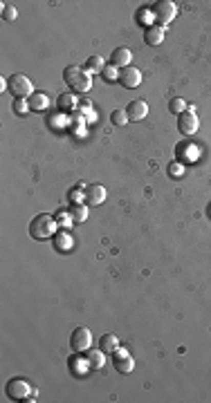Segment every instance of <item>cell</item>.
<instances>
[{
    "mask_svg": "<svg viewBox=\"0 0 211 403\" xmlns=\"http://www.w3.org/2000/svg\"><path fill=\"white\" fill-rule=\"evenodd\" d=\"M178 157L182 162H196L198 159V146L196 144H180L178 146Z\"/></svg>",
    "mask_w": 211,
    "mask_h": 403,
    "instance_id": "9a60e30c",
    "label": "cell"
},
{
    "mask_svg": "<svg viewBox=\"0 0 211 403\" xmlns=\"http://www.w3.org/2000/svg\"><path fill=\"white\" fill-rule=\"evenodd\" d=\"M32 394V385H29L25 378H11L7 383V396L16 401H25L27 396Z\"/></svg>",
    "mask_w": 211,
    "mask_h": 403,
    "instance_id": "8992f818",
    "label": "cell"
},
{
    "mask_svg": "<svg viewBox=\"0 0 211 403\" xmlns=\"http://www.w3.org/2000/svg\"><path fill=\"white\" fill-rule=\"evenodd\" d=\"M70 347L74 352H88L92 347V331L88 327H77L70 336Z\"/></svg>",
    "mask_w": 211,
    "mask_h": 403,
    "instance_id": "5b68a950",
    "label": "cell"
},
{
    "mask_svg": "<svg viewBox=\"0 0 211 403\" xmlns=\"http://www.w3.org/2000/svg\"><path fill=\"white\" fill-rule=\"evenodd\" d=\"M126 115L131 121H142V119H146V115H149V103L142 99H135L126 105Z\"/></svg>",
    "mask_w": 211,
    "mask_h": 403,
    "instance_id": "ba28073f",
    "label": "cell"
},
{
    "mask_svg": "<svg viewBox=\"0 0 211 403\" xmlns=\"http://www.w3.org/2000/svg\"><path fill=\"white\" fill-rule=\"evenodd\" d=\"M209 215H211V206H209Z\"/></svg>",
    "mask_w": 211,
    "mask_h": 403,
    "instance_id": "4dcf8cb0",
    "label": "cell"
},
{
    "mask_svg": "<svg viewBox=\"0 0 211 403\" xmlns=\"http://www.w3.org/2000/svg\"><path fill=\"white\" fill-rule=\"evenodd\" d=\"M144 40H146V45H151V47L162 45L164 43V27H160L157 23L149 25V27H146V32H144Z\"/></svg>",
    "mask_w": 211,
    "mask_h": 403,
    "instance_id": "7c38bea8",
    "label": "cell"
},
{
    "mask_svg": "<svg viewBox=\"0 0 211 403\" xmlns=\"http://www.w3.org/2000/svg\"><path fill=\"white\" fill-rule=\"evenodd\" d=\"M131 61H133V52L128 47H117V50H113V54H110V65H115L117 70L128 68Z\"/></svg>",
    "mask_w": 211,
    "mask_h": 403,
    "instance_id": "9c48e42d",
    "label": "cell"
},
{
    "mask_svg": "<svg viewBox=\"0 0 211 403\" xmlns=\"http://www.w3.org/2000/svg\"><path fill=\"white\" fill-rule=\"evenodd\" d=\"M54 249L56 251H70L72 249V238H70V233L68 231H61L58 235H54Z\"/></svg>",
    "mask_w": 211,
    "mask_h": 403,
    "instance_id": "e0dca14e",
    "label": "cell"
},
{
    "mask_svg": "<svg viewBox=\"0 0 211 403\" xmlns=\"http://www.w3.org/2000/svg\"><path fill=\"white\" fill-rule=\"evenodd\" d=\"M86 356H88V365L90 367H95V370H99V367H103V363H106V352L101 347L99 349H88L86 352Z\"/></svg>",
    "mask_w": 211,
    "mask_h": 403,
    "instance_id": "5bb4252c",
    "label": "cell"
},
{
    "mask_svg": "<svg viewBox=\"0 0 211 403\" xmlns=\"http://www.w3.org/2000/svg\"><path fill=\"white\" fill-rule=\"evenodd\" d=\"M168 173H171V177H180V175L184 173L182 164H180V162H173V164H171V168H168Z\"/></svg>",
    "mask_w": 211,
    "mask_h": 403,
    "instance_id": "f546056e",
    "label": "cell"
},
{
    "mask_svg": "<svg viewBox=\"0 0 211 403\" xmlns=\"http://www.w3.org/2000/svg\"><path fill=\"white\" fill-rule=\"evenodd\" d=\"M83 195H86V201L90 206H99L106 199V188L101 186V184H90L88 188H83Z\"/></svg>",
    "mask_w": 211,
    "mask_h": 403,
    "instance_id": "30bf717a",
    "label": "cell"
},
{
    "mask_svg": "<svg viewBox=\"0 0 211 403\" xmlns=\"http://www.w3.org/2000/svg\"><path fill=\"white\" fill-rule=\"evenodd\" d=\"M186 108H189V105H186V101L184 99H171V101H168V110H171L173 112V115H182V112L186 110Z\"/></svg>",
    "mask_w": 211,
    "mask_h": 403,
    "instance_id": "d4e9b609",
    "label": "cell"
},
{
    "mask_svg": "<svg viewBox=\"0 0 211 403\" xmlns=\"http://www.w3.org/2000/svg\"><path fill=\"white\" fill-rule=\"evenodd\" d=\"M16 18H18V11H16L14 5L3 3V20H5V23H14Z\"/></svg>",
    "mask_w": 211,
    "mask_h": 403,
    "instance_id": "44dd1931",
    "label": "cell"
},
{
    "mask_svg": "<svg viewBox=\"0 0 211 403\" xmlns=\"http://www.w3.org/2000/svg\"><path fill=\"white\" fill-rule=\"evenodd\" d=\"M99 347H101L106 354H115L117 349H119V339H117L115 334H103L101 341H99Z\"/></svg>",
    "mask_w": 211,
    "mask_h": 403,
    "instance_id": "2e32d148",
    "label": "cell"
},
{
    "mask_svg": "<svg viewBox=\"0 0 211 403\" xmlns=\"http://www.w3.org/2000/svg\"><path fill=\"white\" fill-rule=\"evenodd\" d=\"M101 74H103V79L110 81V83H113V81H119V70H117L115 65H106Z\"/></svg>",
    "mask_w": 211,
    "mask_h": 403,
    "instance_id": "f1b7e54d",
    "label": "cell"
},
{
    "mask_svg": "<svg viewBox=\"0 0 211 403\" xmlns=\"http://www.w3.org/2000/svg\"><path fill=\"white\" fill-rule=\"evenodd\" d=\"M151 11H153L155 23H160V27H166L175 18L178 7H175V3H171V0H160L155 7H151Z\"/></svg>",
    "mask_w": 211,
    "mask_h": 403,
    "instance_id": "3957f363",
    "label": "cell"
},
{
    "mask_svg": "<svg viewBox=\"0 0 211 403\" xmlns=\"http://www.w3.org/2000/svg\"><path fill=\"white\" fill-rule=\"evenodd\" d=\"M103 58L101 56H90L88 58V72H103Z\"/></svg>",
    "mask_w": 211,
    "mask_h": 403,
    "instance_id": "4316f807",
    "label": "cell"
},
{
    "mask_svg": "<svg viewBox=\"0 0 211 403\" xmlns=\"http://www.w3.org/2000/svg\"><path fill=\"white\" fill-rule=\"evenodd\" d=\"M11 110H14L16 115L25 117V115H27V112L32 110V108H29V101H27V99H16L14 103H11Z\"/></svg>",
    "mask_w": 211,
    "mask_h": 403,
    "instance_id": "7402d4cb",
    "label": "cell"
},
{
    "mask_svg": "<svg viewBox=\"0 0 211 403\" xmlns=\"http://www.w3.org/2000/svg\"><path fill=\"white\" fill-rule=\"evenodd\" d=\"M72 222H74V217H72V213H66V211H61L56 215V224L58 227H63V229H70L72 227Z\"/></svg>",
    "mask_w": 211,
    "mask_h": 403,
    "instance_id": "83f0119b",
    "label": "cell"
},
{
    "mask_svg": "<svg viewBox=\"0 0 211 403\" xmlns=\"http://www.w3.org/2000/svg\"><path fill=\"white\" fill-rule=\"evenodd\" d=\"M198 128H200V119H198V112L196 108H186L182 115L178 117V130L186 137H191V135L198 132Z\"/></svg>",
    "mask_w": 211,
    "mask_h": 403,
    "instance_id": "277c9868",
    "label": "cell"
},
{
    "mask_svg": "<svg viewBox=\"0 0 211 403\" xmlns=\"http://www.w3.org/2000/svg\"><path fill=\"white\" fill-rule=\"evenodd\" d=\"M27 101H29V108H32L34 112H43V110L50 108V97L45 92H34Z\"/></svg>",
    "mask_w": 211,
    "mask_h": 403,
    "instance_id": "4fadbf2b",
    "label": "cell"
},
{
    "mask_svg": "<svg viewBox=\"0 0 211 403\" xmlns=\"http://www.w3.org/2000/svg\"><path fill=\"white\" fill-rule=\"evenodd\" d=\"M90 87H92V76H90V72H83V74L79 76V81L72 85V90L79 92V94H86Z\"/></svg>",
    "mask_w": 211,
    "mask_h": 403,
    "instance_id": "ac0fdd59",
    "label": "cell"
},
{
    "mask_svg": "<svg viewBox=\"0 0 211 403\" xmlns=\"http://www.w3.org/2000/svg\"><path fill=\"white\" fill-rule=\"evenodd\" d=\"M9 92L14 94L16 99H29L36 90H34L32 81H29L25 74H14V76H9Z\"/></svg>",
    "mask_w": 211,
    "mask_h": 403,
    "instance_id": "7a4b0ae2",
    "label": "cell"
},
{
    "mask_svg": "<svg viewBox=\"0 0 211 403\" xmlns=\"http://www.w3.org/2000/svg\"><path fill=\"white\" fill-rule=\"evenodd\" d=\"M74 105H77V99H74V94H61L58 97V110L61 112H72Z\"/></svg>",
    "mask_w": 211,
    "mask_h": 403,
    "instance_id": "d6986e66",
    "label": "cell"
},
{
    "mask_svg": "<svg viewBox=\"0 0 211 403\" xmlns=\"http://www.w3.org/2000/svg\"><path fill=\"white\" fill-rule=\"evenodd\" d=\"M54 231H56V217L50 215V213H40V215H36L29 222V235L38 242L54 238Z\"/></svg>",
    "mask_w": 211,
    "mask_h": 403,
    "instance_id": "6da1fadb",
    "label": "cell"
},
{
    "mask_svg": "<svg viewBox=\"0 0 211 403\" xmlns=\"http://www.w3.org/2000/svg\"><path fill=\"white\" fill-rule=\"evenodd\" d=\"M135 18H137V23H142V25H153L155 23V18H153V11L151 9H139L137 14H135Z\"/></svg>",
    "mask_w": 211,
    "mask_h": 403,
    "instance_id": "cb8c5ba5",
    "label": "cell"
},
{
    "mask_svg": "<svg viewBox=\"0 0 211 403\" xmlns=\"http://www.w3.org/2000/svg\"><path fill=\"white\" fill-rule=\"evenodd\" d=\"M70 213H72L74 222H86V220H88V209H86L83 204H74V206H72V211H70Z\"/></svg>",
    "mask_w": 211,
    "mask_h": 403,
    "instance_id": "484cf974",
    "label": "cell"
},
{
    "mask_svg": "<svg viewBox=\"0 0 211 403\" xmlns=\"http://www.w3.org/2000/svg\"><path fill=\"white\" fill-rule=\"evenodd\" d=\"M115 370L121 372V374H131L135 370V363H133V359L128 356L126 349H117L115 352Z\"/></svg>",
    "mask_w": 211,
    "mask_h": 403,
    "instance_id": "8fae6325",
    "label": "cell"
},
{
    "mask_svg": "<svg viewBox=\"0 0 211 403\" xmlns=\"http://www.w3.org/2000/svg\"><path fill=\"white\" fill-rule=\"evenodd\" d=\"M81 74H83V70L77 68V65H72V68H66V72H63V79H66V83H68L70 87H72L74 83L79 81V76H81Z\"/></svg>",
    "mask_w": 211,
    "mask_h": 403,
    "instance_id": "ffe728a7",
    "label": "cell"
},
{
    "mask_svg": "<svg viewBox=\"0 0 211 403\" xmlns=\"http://www.w3.org/2000/svg\"><path fill=\"white\" fill-rule=\"evenodd\" d=\"M119 83L128 87V90H133V87H137L142 83V72L137 68H133V65H128V68L119 70Z\"/></svg>",
    "mask_w": 211,
    "mask_h": 403,
    "instance_id": "52a82bcc",
    "label": "cell"
},
{
    "mask_svg": "<svg viewBox=\"0 0 211 403\" xmlns=\"http://www.w3.org/2000/svg\"><path fill=\"white\" fill-rule=\"evenodd\" d=\"M110 121H113V126H117V128H121V126H126L128 121V115H126V110H115L113 115H110Z\"/></svg>",
    "mask_w": 211,
    "mask_h": 403,
    "instance_id": "603a6c76",
    "label": "cell"
}]
</instances>
